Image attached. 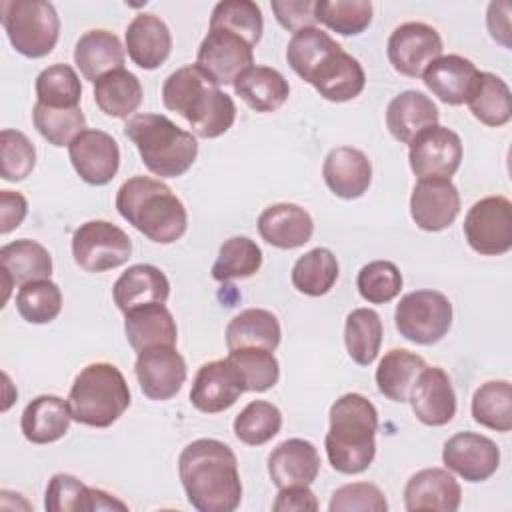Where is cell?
I'll return each mask as SVG.
<instances>
[{
  "mask_svg": "<svg viewBox=\"0 0 512 512\" xmlns=\"http://www.w3.org/2000/svg\"><path fill=\"white\" fill-rule=\"evenodd\" d=\"M32 122L40 136L52 146H70V142L86 130V116L76 108H50L40 102L32 108Z\"/></svg>",
  "mask_w": 512,
  "mask_h": 512,
  "instance_id": "obj_48",
  "label": "cell"
},
{
  "mask_svg": "<svg viewBox=\"0 0 512 512\" xmlns=\"http://www.w3.org/2000/svg\"><path fill=\"white\" fill-rule=\"evenodd\" d=\"M438 108L420 90H404L386 108V128L394 140L410 144L422 130L438 124Z\"/></svg>",
  "mask_w": 512,
  "mask_h": 512,
  "instance_id": "obj_30",
  "label": "cell"
},
{
  "mask_svg": "<svg viewBox=\"0 0 512 512\" xmlns=\"http://www.w3.org/2000/svg\"><path fill=\"white\" fill-rule=\"evenodd\" d=\"M280 338L282 330L278 318L264 308H246L226 326L228 350L256 346L274 352L280 344Z\"/></svg>",
  "mask_w": 512,
  "mask_h": 512,
  "instance_id": "obj_36",
  "label": "cell"
},
{
  "mask_svg": "<svg viewBox=\"0 0 512 512\" xmlns=\"http://www.w3.org/2000/svg\"><path fill=\"white\" fill-rule=\"evenodd\" d=\"M344 344L348 356L358 366H370L382 344V320L372 308H354L346 316Z\"/></svg>",
  "mask_w": 512,
  "mask_h": 512,
  "instance_id": "obj_39",
  "label": "cell"
},
{
  "mask_svg": "<svg viewBox=\"0 0 512 512\" xmlns=\"http://www.w3.org/2000/svg\"><path fill=\"white\" fill-rule=\"evenodd\" d=\"M68 156L76 174L92 186L108 184L120 168L118 142L104 130L86 128L68 146Z\"/></svg>",
  "mask_w": 512,
  "mask_h": 512,
  "instance_id": "obj_15",
  "label": "cell"
},
{
  "mask_svg": "<svg viewBox=\"0 0 512 512\" xmlns=\"http://www.w3.org/2000/svg\"><path fill=\"white\" fill-rule=\"evenodd\" d=\"M408 146V162L418 180L452 178L464 154L460 136L440 124L422 130Z\"/></svg>",
  "mask_w": 512,
  "mask_h": 512,
  "instance_id": "obj_12",
  "label": "cell"
},
{
  "mask_svg": "<svg viewBox=\"0 0 512 512\" xmlns=\"http://www.w3.org/2000/svg\"><path fill=\"white\" fill-rule=\"evenodd\" d=\"M472 418L490 430H512V386L508 380H490L472 396Z\"/></svg>",
  "mask_w": 512,
  "mask_h": 512,
  "instance_id": "obj_40",
  "label": "cell"
},
{
  "mask_svg": "<svg viewBox=\"0 0 512 512\" xmlns=\"http://www.w3.org/2000/svg\"><path fill=\"white\" fill-rule=\"evenodd\" d=\"M272 510L276 512H316L318 500L308 486H286L280 488L276 500L272 502Z\"/></svg>",
  "mask_w": 512,
  "mask_h": 512,
  "instance_id": "obj_55",
  "label": "cell"
},
{
  "mask_svg": "<svg viewBox=\"0 0 512 512\" xmlns=\"http://www.w3.org/2000/svg\"><path fill=\"white\" fill-rule=\"evenodd\" d=\"M142 84L126 68L112 70L94 82V102L110 118H128L142 104Z\"/></svg>",
  "mask_w": 512,
  "mask_h": 512,
  "instance_id": "obj_35",
  "label": "cell"
},
{
  "mask_svg": "<svg viewBox=\"0 0 512 512\" xmlns=\"http://www.w3.org/2000/svg\"><path fill=\"white\" fill-rule=\"evenodd\" d=\"M328 416L324 448L330 466L340 474L364 472L376 456L378 412L374 404L358 392H348L330 406Z\"/></svg>",
  "mask_w": 512,
  "mask_h": 512,
  "instance_id": "obj_4",
  "label": "cell"
},
{
  "mask_svg": "<svg viewBox=\"0 0 512 512\" xmlns=\"http://www.w3.org/2000/svg\"><path fill=\"white\" fill-rule=\"evenodd\" d=\"M408 400L414 416L426 426H444L456 414V394L440 366H424L420 370Z\"/></svg>",
  "mask_w": 512,
  "mask_h": 512,
  "instance_id": "obj_20",
  "label": "cell"
},
{
  "mask_svg": "<svg viewBox=\"0 0 512 512\" xmlns=\"http://www.w3.org/2000/svg\"><path fill=\"white\" fill-rule=\"evenodd\" d=\"M118 214L156 244L180 240L188 228L182 200L164 182L150 176H132L116 192Z\"/></svg>",
  "mask_w": 512,
  "mask_h": 512,
  "instance_id": "obj_3",
  "label": "cell"
},
{
  "mask_svg": "<svg viewBox=\"0 0 512 512\" xmlns=\"http://www.w3.org/2000/svg\"><path fill=\"white\" fill-rule=\"evenodd\" d=\"M36 102L50 108H76L82 98V84L68 64H52L36 76Z\"/></svg>",
  "mask_w": 512,
  "mask_h": 512,
  "instance_id": "obj_46",
  "label": "cell"
},
{
  "mask_svg": "<svg viewBox=\"0 0 512 512\" xmlns=\"http://www.w3.org/2000/svg\"><path fill=\"white\" fill-rule=\"evenodd\" d=\"M124 316V334L134 352L154 346H176V320L164 304H146L126 312Z\"/></svg>",
  "mask_w": 512,
  "mask_h": 512,
  "instance_id": "obj_31",
  "label": "cell"
},
{
  "mask_svg": "<svg viewBox=\"0 0 512 512\" xmlns=\"http://www.w3.org/2000/svg\"><path fill=\"white\" fill-rule=\"evenodd\" d=\"M394 324L400 336L414 344H436L452 326V302L438 290L408 292L396 304Z\"/></svg>",
  "mask_w": 512,
  "mask_h": 512,
  "instance_id": "obj_8",
  "label": "cell"
},
{
  "mask_svg": "<svg viewBox=\"0 0 512 512\" xmlns=\"http://www.w3.org/2000/svg\"><path fill=\"white\" fill-rule=\"evenodd\" d=\"M460 502L462 488L444 468H424L412 474L404 486V506L408 512H456Z\"/></svg>",
  "mask_w": 512,
  "mask_h": 512,
  "instance_id": "obj_21",
  "label": "cell"
},
{
  "mask_svg": "<svg viewBox=\"0 0 512 512\" xmlns=\"http://www.w3.org/2000/svg\"><path fill=\"white\" fill-rule=\"evenodd\" d=\"M442 48L438 30L424 22H404L396 26L386 44L392 68L408 78L422 76L428 64L442 56Z\"/></svg>",
  "mask_w": 512,
  "mask_h": 512,
  "instance_id": "obj_13",
  "label": "cell"
},
{
  "mask_svg": "<svg viewBox=\"0 0 512 512\" xmlns=\"http://www.w3.org/2000/svg\"><path fill=\"white\" fill-rule=\"evenodd\" d=\"M342 48L328 32L312 26V28H302L292 34L288 48H286V60L290 68L304 80L308 82L310 74L316 70V66Z\"/></svg>",
  "mask_w": 512,
  "mask_h": 512,
  "instance_id": "obj_42",
  "label": "cell"
},
{
  "mask_svg": "<svg viewBox=\"0 0 512 512\" xmlns=\"http://www.w3.org/2000/svg\"><path fill=\"white\" fill-rule=\"evenodd\" d=\"M314 4L316 0H272L270 8L282 28L298 32L316 26Z\"/></svg>",
  "mask_w": 512,
  "mask_h": 512,
  "instance_id": "obj_54",
  "label": "cell"
},
{
  "mask_svg": "<svg viewBox=\"0 0 512 512\" xmlns=\"http://www.w3.org/2000/svg\"><path fill=\"white\" fill-rule=\"evenodd\" d=\"M234 436L246 446H262L270 442L282 428V412L266 400H252L234 418Z\"/></svg>",
  "mask_w": 512,
  "mask_h": 512,
  "instance_id": "obj_44",
  "label": "cell"
},
{
  "mask_svg": "<svg viewBox=\"0 0 512 512\" xmlns=\"http://www.w3.org/2000/svg\"><path fill=\"white\" fill-rule=\"evenodd\" d=\"M168 296L170 282L166 274L152 264L130 266L112 286V298L124 314L146 304H166Z\"/></svg>",
  "mask_w": 512,
  "mask_h": 512,
  "instance_id": "obj_28",
  "label": "cell"
},
{
  "mask_svg": "<svg viewBox=\"0 0 512 512\" xmlns=\"http://www.w3.org/2000/svg\"><path fill=\"white\" fill-rule=\"evenodd\" d=\"M322 176L330 192L344 200L364 196L372 182V164L368 156L352 146L332 148L322 164Z\"/></svg>",
  "mask_w": 512,
  "mask_h": 512,
  "instance_id": "obj_25",
  "label": "cell"
},
{
  "mask_svg": "<svg viewBox=\"0 0 512 512\" xmlns=\"http://www.w3.org/2000/svg\"><path fill=\"white\" fill-rule=\"evenodd\" d=\"M262 266V250L248 236H234L224 240L218 258L212 266V278L218 282L250 278Z\"/></svg>",
  "mask_w": 512,
  "mask_h": 512,
  "instance_id": "obj_43",
  "label": "cell"
},
{
  "mask_svg": "<svg viewBox=\"0 0 512 512\" xmlns=\"http://www.w3.org/2000/svg\"><path fill=\"white\" fill-rule=\"evenodd\" d=\"M316 22H322L336 34L356 36L362 34L372 22L370 0H316Z\"/></svg>",
  "mask_w": 512,
  "mask_h": 512,
  "instance_id": "obj_45",
  "label": "cell"
},
{
  "mask_svg": "<svg viewBox=\"0 0 512 512\" xmlns=\"http://www.w3.org/2000/svg\"><path fill=\"white\" fill-rule=\"evenodd\" d=\"M442 462L466 482H484L500 466V448L484 434L458 432L444 442Z\"/></svg>",
  "mask_w": 512,
  "mask_h": 512,
  "instance_id": "obj_16",
  "label": "cell"
},
{
  "mask_svg": "<svg viewBox=\"0 0 512 512\" xmlns=\"http://www.w3.org/2000/svg\"><path fill=\"white\" fill-rule=\"evenodd\" d=\"M308 84H312L316 92L330 102H348L364 90L366 74L352 54L338 48L316 66Z\"/></svg>",
  "mask_w": 512,
  "mask_h": 512,
  "instance_id": "obj_23",
  "label": "cell"
},
{
  "mask_svg": "<svg viewBox=\"0 0 512 512\" xmlns=\"http://www.w3.org/2000/svg\"><path fill=\"white\" fill-rule=\"evenodd\" d=\"M244 392L246 386L236 366L228 358L212 360L198 368L190 390V402L204 414H216L234 406Z\"/></svg>",
  "mask_w": 512,
  "mask_h": 512,
  "instance_id": "obj_17",
  "label": "cell"
},
{
  "mask_svg": "<svg viewBox=\"0 0 512 512\" xmlns=\"http://www.w3.org/2000/svg\"><path fill=\"white\" fill-rule=\"evenodd\" d=\"M240 372L246 392H266L280 378V364L272 350L266 348H236L226 356Z\"/></svg>",
  "mask_w": 512,
  "mask_h": 512,
  "instance_id": "obj_49",
  "label": "cell"
},
{
  "mask_svg": "<svg viewBox=\"0 0 512 512\" xmlns=\"http://www.w3.org/2000/svg\"><path fill=\"white\" fill-rule=\"evenodd\" d=\"M18 314L30 324H48L62 310V292L50 278L22 284L16 294Z\"/></svg>",
  "mask_w": 512,
  "mask_h": 512,
  "instance_id": "obj_50",
  "label": "cell"
},
{
  "mask_svg": "<svg viewBox=\"0 0 512 512\" xmlns=\"http://www.w3.org/2000/svg\"><path fill=\"white\" fill-rule=\"evenodd\" d=\"M318 472L320 454L316 446L304 438H288L268 456V474L278 490L298 484L310 486Z\"/></svg>",
  "mask_w": 512,
  "mask_h": 512,
  "instance_id": "obj_26",
  "label": "cell"
},
{
  "mask_svg": "<svg viewBox=\"0 0 512 512\" xmlns=\"http://www.w3.org/2000/svg\"><path fill=\"white\" fill-rule=\"evenodd\" d=\"M36 166V148L30 138L12 128L0 132V176L6 182H20Z\"/></svg>",
  "mask_w": 512,
  "mask_h": 512,
  "instance_id": "obj_52",
  "label": "cell"
},
{
  "mask_svg": "<svg viewBox=\"0 0 512 512\" xmlns=\"http://www.w3.org/2000/svg\"><path fill=\"white\" fill-rule=\"evenodd\" d=\"M254 46L238 34L224 28H208L198 46L196 66L218 86L234 84V80L254 66Z\"/></svg>",
  "mask_w": 512,
  "mask_h": 512,
  "instance_id": "obj_11",
  "label": "cell"
},
{
  "mask_svg": "<svg viewBox=\"0 0 512 512\" xmlns=\"http://www.w3.org/2000/svg\"><path fill=\"white\" fill-rule=\"evenodd\" d=\"M330 512H386L388 502L384 492L370 482H352L334 490Z\"/></svg>",
  "mask_w": 512,
  "mask_h": 512,
  "instance_id": "obj_53",
  "label": "cell"
},
{
  "mask_svg": "<svg viewBox=\"0 0 512 512\" xmlns=\"http://www.w3.org/2000/svg\"><path fill=\"white\" fill-rule=\"evenodd\" d=\"M234 92L256 112H274L290 96L288 80L270 66H250L234 80Z\"/></svg>",
  "mask_w": 512,
  "mask_h": 512,
  "instance_id": "obj_34",
  "label": "cell"
},
{
  "mask_svg": "<svg viewBox=\"0 0 512 512\" xmlns=\"http://www.w3.org/2000/svg\"><path fill=\"white\" fill-rule=\"evenodd\" d=\"M210 28H224L240 38H244L250 46H256L262 38L264 20L262 10L252 0H224L218 2L210 16Z\"/></svg>",
  "mask_w": 512,
  "mask_h": 512,
  "instance_id": "obj_47",
  "label": "cell"
},
{
  "mask_svg": "<svg viewBox=\"0 0 512 512\" xmlns=\"http://www.w3.org/2000/svg\"><path fill=\"white\" fill-rule=\"evenodd\" d=\"M426 88L444 104H468L480 84V70L460 54H442L422 74Z\"/></svg>",
  "mask_w": 512,
  "mask_h": 512,
  "instance_id": "obj_19",
  "label": "cell"
},
{
  "mask_svg": "<svg viewBox=\"0 0 512 512\" xmlns=\"http://www.w3.org/2000/svg\"><path fill=\"white\" fill-rule=\"evenodd\" d=\"M48 512H96V510H126L128 504L116 496L86 486L72 474L58 472L50 478L44 496Z\"/></svg>",
  "mask_w": 512,
  "mask_h": 512,
  "instance_id": "obj_24",
  "label": "cell"
},
{
  "mask_svg": "<svg viewBox=\"0 0 512 512\" xmlns=\"http://www.w3.org/2000/svg\"><path fill=\"white\" fill-rule=\"evenodd\" d=\"M162 102L166 110L182 116L198 138H218L236 120L232 96L214 84L196 64L182 66L164 80Z\"/></svg>",
  "mask_w": 512,
  "mask_h": 512,
  "instance_id": "obj_2",
  "label": "cell"
},
{
  "mask_svg": "<svg viewBox=\"0 0 512 512\" xmlns=\"http://www.w3.org/2000/svg\"><path fill=\"white\" fill-rule=\"evenodd\" d=\"M72 420L92 428L112 426L130 406V388L124 374L108 362L84 366L68 394Z\"/></svg>",
  "mask_w": 512,
  "mask_h": 512,
  "instance_id": "obj_6",
  "label": "cell"
},
{
  "mask_svg": "<svg viewBox=\"0 0 512 512\" xmlns=\"http://www.w3.org/2000/svg\"><path fill=\"white\" fill-rule=\"evenodd\" d=\"M28 214V202L20 192L0 190V232L8 234L18 228Z\"/></svg>",
  "mask_w": 512,
  "mask_h": 512,
  "instance_id": "obj_56",
  "label": "cell"
},
{
  "mask_svg": "<svg viewBox=\"0 0 512 512\" xmlns=\"http://www.w3.org/2000/svg\"><path fill=\"white\" fill-rule=\"evenodd\" d=\"M258 232L264 242L280 250L304 246L314 232L312 216L298 204L278 202L258 216Z\"/></svg>",
  "mask_w": 512,
  "mask_h": 512,
  "instance_id": "obj_27",
  "label": "cell"
},
{
  "mask_svg": "<svg viewBox=\"0 0 512 512\" xmlns=\"http://www.w3.org/2000/svg\"><path fill=\"white\" fill-rule=\"evenodd\" d=\"M340 274L338 260L328 248H312L304 252L292 266V284L306 296H324L332 290Z\"/></svg>",
  "mask_w": 512,
  "mask_h": 512,
  "instance_id": "obj_38",
  "label": "cell"
},
{
  "mask_svg": "<svg viewBox=\"0 0 512 512\" xmlns=\"http://www.w3.org/2000/svg\"><path fill=\"white\" fill-rule=\"evenodd\" d=\"M468 108L472 116L486 126L498 128L508 124L512 118V96L508 84L492 72H480V84L468 100Z\"/></svg>",
  "mask_w": 512,
  "mask_h": 512,
  "instance_id": "obj_41",
  "label": "cell"
},
{
  "mask_svg": "<svg viewBox=\"0 0 512 512\" xmlns=\"http://www.w3.org/2000/svg\"><path fill=\"white\" fill-rule=\"evenodd\" d=\"M0 20L12 48L26 58L50 54L60 36V18L46 0H4Z\"/></svg>",
  "mask_w": 512,
  "mask_h": 512,
  "instance_id": "obj_7",
  "label": "cell"
},
{
  "mask_svg": "<svg viewBox=\"0 0 512 512\" xmlns=\"http://www.w3.org/2000/svg\"><path fill=\"white\" fill-rule=\"evenodd\" d=\"M184 494L198 512H232L242 500L238 460L232 448L216 438H198L178 456Z\"/></svg>",
  "mask_w": 512,
  "mask_h": 512,
  "instance_id": "obj_1",
  "label": "cell"
},
{
  "mask_svg": "<svg viewBox=\"0 0 512 512\" xmlns=\"http://www.w3.org/2000/svg\"><path fill=\"white\" fill-rule=\"evenodd\" d=\"M124 60L126 52L120 38L108 30H88L74 46V64L90 82H96L112 70L124 68Z\"/></svg>",
  "mask_w": 512,
  "mask_h": 512,
  "instance_id": "obj_33",
  "label": "cell"
},
{
  "mask_svg": "<svg viewBox=\"0 0 512 512\" xmlns=\"http://www.w3.org/2000/svg\"><path fill=\"white\" fill-rule=\"evenodd\" d=\"M132 254L130 236L108 220H90L72 234L74 262L86 272H106L128 262Z\"/></svg>",
  "mask_w": 512,
  "mask_h": 512,
  "instance_id": "obj_9",
  "label": "cell"
},
{
  "mask_svg": "<svg viewBox=\"0 0 512 512\" xmlns=\"http://www.w3.org/2000/svg\"><path fill=\"white\" fill-rule=\"evenodd\" d=\"M468 246L482 256H500L512 248V202L486 196L472 204L464 218Z\"/></svg>",
  "mask_w": 512,
  "mask_h": 512,
  "instance_id": "obj_10",
  "label": "cell"
},
{
  "mask_svg": "<svg viewBox=\"0 0 512 512\" xmlns=\"http://www.w3.org/2000/svg\"><path fill=\"white\" fill-rule=\"evenodd\" d=\"M70 422L72 412L68 400L54 394H42L26 404L20 418V428L28 442L50 444L68 432Z\"/></svg>",
  "mask_w": 512,
  "mask_h": 512,
  "instance_id": "obj_32",
  "label": "cell"
},
{
  "mask_svg": "<svg viewBox=\"0 0 512 512\" xmlns=\"http://www.w3.org/2000/svg\"><path fill=\"white\" fill-rule=\"evenodd\" d=\"M124 134L134 142L142 164L154 176L178 178L196 162V136L164 114H134L124 126Z\"/></svg>",
  "mask_w": 512,
  "mask_h": 512,
  "instance_id": "obj_5",
  "label": "cell"
},
{
  "mask_svg": "<svg viewBox=\"0 0 512 512\" xmlns=\"http://www.w3.org/2000/svg\"><path fill=\"white\" fill-rule=\"evenodd\" d=\"M424 366V358L406 348H394L386 352L374 374L380 394L392 402H406L410 388Z\"/></svg>",
  "mask_w": 512,
  "mask_h": 512,
  "instance_id": "obj_37",
  "label": "cell"
},
{
  "mask_svg": "<svg viewBox=\"0 0 512 512\" xmlns=\"http://www.w3.org/2000/svg\"><path fill=\"white\" fill-rule=\"evenodd\" d=\"M510 12H512V4L508 0H498V2H490L488 4V12H486V26L490 36L502 44L504 48L512 46V32H510Z\"/></svg>",
  "mask_w": 512,
  "mask_h": 512,
  "instance_id": "obj_57",
  "label": "cell"
},
{
  "mask_svg": "<svg viewBox=\"0 0 512 512\" xmlns=\"http://www.w3.org/2000/svg\"><path fill=\"white\" fill-rule=\"evenodd\" d=\"M170 50L172 34L160 16L138 14L126 26V52L136 66L156 70L166 62Z\"/></svg>",
  "mask_w": 512,
  "mask_h": 512,
  "instance_id": "obj_29",
  "label": "cell"
},
{
  "mask_svg": "<svg viewBox=\"0 0 512 512\" xmlns=\"http://www.w3.org/2000/svg\"><path fill=\"white\" fill-rule=\"evenodd\" d=\"M52 274V256L36 240H16L0 248V280L4 288L2 306L10 296L12 286H22L34 280L50 278Z\"/></svg>",
  "mask_w": 512,
  "mask_h": 512,
  "instance_id": "obj_22",
  "label": "cell"
},
{
  "mask_svg": "<svg viewBox=\"0 0 512 512\" xmlns=\"http://www.w3.org/2000/svg\"><path fill=\"white\" fill-rule=\"evenodd\" d=\"M358 294L370 304H386L402 290V274L390 260H374L360 268L356 278Z\"/></svg>",
  "mask_w": 512,
  "mask_h": 512,
  "instance_id": "obj_51",
  "label": "cell"
},
{
  "mask_svg": "<svg viewBox=\"0 0 512 512\" xmlns=\"http://www.w3.org/2000/svg\"><path fill=\"white\" fill-rule=\"evenodd\" d=\"M460 212V194L450 178H422L410 196V216L424 232L448 228Z\"/></svg>",
  "mask_w": 512,
  "mask_h": 512,
  "instance_id": "obj_18",
  "label": "cell"
},
{
  "mask_svg": "<svg viewBox=\"0 0 512 512\" xmlns=\"http://www.w3.org/2000/svg\"><path fill=\"white\" fill-rule=\"evenodd\" d=\"M134 372L146 398L162 402L174 398L186 382V362L176 346H154L138 352Z\"/></svg>",
  "mask_w": 512,
  "mask_h": 512,
  "instance_id": "obj_14",
  "label": "cell"
}]
</instances>
